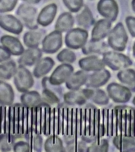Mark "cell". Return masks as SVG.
I'll return each instance as SVG.
<instances>
[{
  "label": "cell",
  "mask_w": 135,
  "mask_h": 152,
  "mask_svg": "<svg viewBox=\"0 0 135 152\" xmlns=\"http://www.w3.org/2000/svg\"><path fill=\"white\" fill-rule=\"evenodd\" d=\"M14 84L18 91L23 93L29 91L35 84L32 74L25 66L19 65L14 76Z\"/></svg>",
  "instance_id": "1"
},
{
  "label": "cell",
  "mask_w": 135,
  "mask_h": 152,
  "mask_svg": "<svg viewBox=\"0 0 135 152\" xmlns=\"http://www.w3.org/2000/svg\"><path fill=\"white\" fill-rule=\"evenodd\" d=\"M128 39V37L123 24L119 22L110 32L108 42L114 50L121 52L125 49Z\"/></svg>",
  "instance_id": "2"
},
{
  "label": "cell",
  "mask_w": 135,
  "mask_h": 152,
  "mask_svg": "<svg viewBox=\"0 0 135 152\" xmlns=\"http://www.w3.org/2000/svg\"><path fill=\"white\" fill-rule=\"evenodd\" d=\"M104 64L114 71L128 67L132 61L128 57L122 53L112 51L105 52L103 54Z\"/></svg>",
  "instance_id": "3"
},
{
  "label": "cell",
  "mask_w": 135,
  "mask_h": 152,
  "mask_svg": "<svg viewBox=\"0 0 135 152\" xmlns=\"http://www.w3.org/2000/svg\"><path fill=\"white\" fill-rule=\"evenodd\" d=\"M88 37V32L85 29L75 28L71 30L65 37V43L67 47L73 49H78L83 47Z\"/></svg>",
  "instance_id": "4"
},
{
  "label": "cell",
  "mask_w": 135,
  "mask_h": 152,
  "mask_svg": "<svg viewBox=\"0 0 135 152\" xmlns=\"http://www.w3.org/2000/svg\"><path fill=\"white\" fill-rule=\"evenodd\" d=\"M61 32L55 30L50 33L44 39L42 42V50L46 53H56L62 46Z\"/></svg>",
  "instance_id": "5"
},
{
  "label": "cell",
  "mask_w": 135,
  "mask_h": 152,
  "mask_svg": "<svg viewBox=\"0 0 135 152\" xmlns=\"http://www.w3.org/2000/svg\"><path fill=\"white\" fill-rule=\"evenodd\" d=\"M99 14L110 21L117 20L119 13V8L115 0H100L97 5Z\"/></svg>",
  "instance_id": "6"
},
{
  "label": "cell",
  "mask_w": 135,
  "mask_h": 152,
  "mask_svg": "<svg viewBox=\"0 0 135 152\" xmlns=\"http://www.w3.org/2000/svg\"><path fill=\"white\" fill-rule=\"evenodd\" d=\"M37 10L35 7L27 4L21 5L17 10V15L30 29H36L37 25L36 22Z\"/></svg>",
  "instance_id": "7"
},
{
  "label": "cell",
  "mask_w": 135,
  "mask_h": 152,
  "mask_svg": "<svg viewBox=\"0 0 135 152\" xmlns=\"http://www.w3.org/2000/svg\"><path fill=\"white\" fill-rule=\"evenodd\" d=\"M74 71L73 66L67 64L58 66L48 78L49 83L52 85L58 86L67 81Z\"/></svg>",
  "instance_id": "8"
},
{
  "label": "cell",
  "mask_w": 135,
  "mask_h": 152,
  "mask_svg": "<svg viewBox=\"0 0 135 152\" xmlns=\"http://www.w3.org/2000/svg\"><path fill=\"white\" fill-rule=\"evenodd\" d=\"M21 103L26 107L35 108L40 107H50L42 99V96L36 91H28L21 95Z\"/></svg>",
  "instance_id": "9"
},
{
  "label": "cell",
  "mask_w": 135,
  "mask_h": 152,
  "mask_svg": "<svg viewBox=\"0 0 135 152\" xmlns=\"http://www.w3.org/2000/svg\"><path fill=\"white\" fill-rule=\"evenodd\" d=\"M107 91L110 97L115 102L118 103L127 102L131 96L128 89L115 83L109 84L107 88Z\"/></svg>",
  "instance_id": "10"
},
{
  "label": "cell",
  "mask_w": 135,
  "mask_h": 152,
  "mask_svg": "<svg viewBox=\"0 0 135 152\" xmlns=\"http://www.w3.org/2000/svg\"><path fill=\"white\" fill-rule=\"evenodd\" d=\"M0 26L10 33L19 34L23 31V25L15 17L11 15H0Z\"/></svg>",
  "instance_id": "11"
},
{
  "label": "cell",
  "mask_w": 135,
  "mask_h": 152,
  "mask_svg": "<svg viewBox=\"0 0 135 152\" xmlns=\"http://www.w3.org/2000/svg\"><path fill=\"white\" fill-rule=\"evenodd\" d=\"M18 61L20 65L31 66L36 64L41 59L42 53L41 50L37 48H33L23 52Z\"/></svg>",
  "instance_id": "12"
},
{
  "label": "cell",
  "mask_w": 135,
  "mask_h": 152,
  "mask_svg": "<svg viewBox=\"0 0 135 152\" xmlns=\"http://www.w3.org/2000/svg\"><path fill=\"white\" fill-rule=\"evenodd\" d=\"M111 27V23L107 19L99 20L92 29V39L93 41H100L107 35Z\"/></svg>",
  "instance_id": "13"
},
{
  "label": "cell",
  "mask_w": 135,
  "mask_h": 152,
  "mask_svg": "<svg viewBox=\"0 0 135 152\" xmlns=\"http://www.w3.org/2000/svg\"><path fill=\"white\" fill-rule=\"evenodd\" d=\"M1 43L10 53L15 56L22 55L24 48L20 42L16 38L11 36L4 35L1 39Z\"/></svg>",
  "instance_id": "14"
},
{
  "label": "cell",
  "mask_w": 135,
  "mask_h": 152,
  "mask_svg": "<svg viewBox=\"0 0 135 152\" xmlns=\"http://www.w3.org/2000/svg\"><path fill=\"white\" fill-rule=\"evenodd\" d=\"M15 94L12 87L4 80H0V104L9 107L13 104Z\"/></svg>",
  "instance_id": "15"
},
{
  "label": "cell",
  "mask_w": 135,
  "mask_h": 152,
  "mask_svg": "<svg viewBox=\"0 0 135 152\" xmlns=\"http://www.w3.org/2000/svg\"><path fill=\"white\" fill-rule=\"evenodd\" d=\"M57 6L55 3L46 6L41 10L37 18V22L41 26L45 27L53 22L56 15Z\"/></svg>",
  "instance_id": "16"
},
{
  "label": "cell",
  "mask_w": 135,
  "mask_h": 152,
  "mask_svg": "<svg viewBox=\"0 0 135 152\" xmlns=\"http://www.w3.org/2000/svg\"><path fill=\"white\" fill-rule=\"evenodd\" d=\"M79 64L82 69L87 71H100L105 66L104 61L96 56L82 58L79 60Z\"/></svg>",
  "instance_id": "17"
},
{
  "label": "cell",
  "mask_w": 135,
  "mask_h": 152,
  "mask_svg": "<svg viewBox=\"0 0 135 152\" xmlns=\"http://www.w3.org/2000/svg\"><path fill=\"white\" fill-rule=\"evenodd\" d=\"M54 64V61L50 57H46L40 59L34 68L33 75L37 78L44 77L51 70Z\"/></svg>",
  "instance_id": "18"
},
{
  "label": "cell",
  "mask_w": 135,
  "mask_h": 152,
  "mask_svg": "<svg viewBox=\"0 0 135 152\" xmlns=\"http://www.w3.org/2000/svg\"><path fill=\"white\" fill-rule=\"evenodd\" d=\"M111 77L109 72L106 69L97 71L88 77L86 85L92 87H98L104 85L109 80Z\"/></svg>",
  "instance_id": "19"
},
{
  "label": "cell",
  "mask_w": 135,
  "mask_h": 152,
  "mask_svg": "<svg viewBox=\"0 0 135 152\" xmlns=\"http://www.w3.org/2000/svg\"><path fill=\"white\" fill-rule=\"evenodd\" d=\"M108 49L107 44L104 42L93 41L90 40L86 42L82 47V51L84 54H104Z\"/></svg>",
  "instance_id": "20"
},
{
  "label": "cell",
  "mask_w": 135,
  "mask_h": 152,
  "mask_svg": "<svg viewBox=\"0 0 135 152\" xmlns=\"http://www.w3.org/2000/svg\"><path fill=\"white\" fill-rule=\"evenodd\" d=\"M88 76L86 72L79 71L72 75L66 82L67 87L73 90H77L86 83Z\"/></svg>",
  "instance_id": "21"
},
{
  "label": "cell",
  "mask_w": 135,
  "mask_h": 152,
  "mask_svg": "<svg viewBox=\"0 0 135 152\" xmlns=\"http://www.w3.org/2000/svg\"><path fill=\"white\" fill-rule=\"evenodd\" d=\"M74 21V18L70 13H63L57 20L55 29L61 32H67L73 27Z\"/></svg>",
  "instance_id": "22"
},
{
  "label": "cell",
  "mask_w": 135,
  "mask_h": 152,
  "mask_svg": "<svg viewBox=\"0 0 135 152\" xmlns=\"http://www.w3.org/2000/svg\"><path fill=\"white\" fill-rule=\"evenodd\" d=\"M14 61H9L0 65V80H9L14 77L17 69Z\"/></svg>",
  "instance_id": "23"
},
{
  "label": "cell",
  "mask_w": 135,
  "mask_h": 152,
  "mask_svg": "<svg viewBox=\"0 0 135 152\" xmlns=\"http://www.w3.org/2000/svg\"><path fill=\"white\" fill-rule=\"evenodd\" d=\"M76 19L78 24L85 28H89L94 23L93 14L87 7H85L81 12L77 15Z\"/></svg>",
  "instance_id": "24"
},
{
  "label": "cell",
  "mask_w": 135,
  "mask_h": 152,
  "mask_svg": "<svg viewBox=\"0 0 135 152\" xmlns=\"http://www.w3.org/2000/svg\"><path fill=\"white\" fill-rule=\"evenodd\" d=\"M42 37L40 32H28L23 36V42L26 46L30 48H36L39 44Z\"/></svg>",
  "instance_id": "25"
},
{
  "label": "cell",
  "mask_w": 135,
  "mask_h": 152,
  "mask_svg": "<svg viewBox=\"0 0 135 152\" xmlns=\"http://www.w3.org/2000/svg\"><path fill=\"white\" fill-rule=\"evenodd\" d=\"M44 148L45 151L48 152L62 151L63 147L62 141L57 136L53 140V135H50L45 142Z\"/></svg>",
  "instance_id": "26"
},
{
  "label": "cell",
  "mask_w": 135,
  "mask_h": 152,
  "mask_svg": "<svg viewBox=\"0 0 135 152\" xmlns=\"http://www.w3.org/2000/svg\"><path fill=\"white\" fill-rule=\"evenodd\" d=\"M86 99L82 91H71L66 94L64 96L65 102L70 104L82 105L86 103Z\"/></svg>",
  "instance_id": "27"
},
{
  "label": "cell",
  "mask_w": 135,
  "mask_h": 152,
  "mask_svg": "<svg viewBox=\"0 0 135 152\" xmlns=\"http://www.w3.org/2000/svg\"><path fill=\"white\" fill-rule=\"evenodd\" d=\"M119 80L124 84H127L132 88H135V71L128 69L120 71L117 75Z\"/></svg>",
  "instance_id": "28"
},
{
  "label": "cell",
  "mask_w": 135,
  "mask_h": 152,
  "mask_svg": "<svg viewBox=\"0 0 135 152\" xmlns=\"http://www.w3.org/2000/svg\"><path fill=\"white\" fill-rule=\"evenodd\" d=\"M57 58L61 62L72 63L75 61L76 56L75 53L71 50L65 49L58 54Z\"/></svg>",
  "instance_id": "29"
},
{
  "label": "cell",
  "mask_w": 135,
  "mask_h": 152,
  "mask_svg": "<svg viewBox=\"0 0 135 152\" xmlns=\"http://www.w3.org/2000/svg\"><path fill=\"white\" fill-rule=\"evenodd\" d=\"M135 141L134 137L124 135L122 136L121 151H135Z\"/></svg>",
  "instance_id": "30"
},
{
  "label": "cell",
  "mask_w": 135,
  "mask_h": 152,
  "mask_svg": "<svg viewBox=\"0 0 135 152\" xmlns=\"http://www.w3.org/2000/svg\"><path fill=\"white\" fill-rule=\"evenodd\" d=\"M41 96L44 102L49 105L57 104L60 102V99L55 93L48 88H43Z\"/></svg>",
  "instance_id": "31"
},
{
  "label": "cell",
  "mask_w": 135,
  "mask_h": 152,
  "mask_svg": "<svg viewBox=\"0 0 135 152\" xmlns=\"http://www.w3.org/2000/svg\"><path fill=\"white\" fill-rule=\"evenodd\" d=\"M92 100L97 104L105 105L108 103V98L105 93L101 90H93L91 97Z\"/></svg>",
  "instance_id": "32"
},
{
  "label": "cell",
  "mask_w": 135,
  "mask_h": 152,
  "mask_svg": "<svg viewBox=\"0 0 135 152\" xmlns=\"http://www.w3.org/2000/svg\"><path fill=\"white\" fill-rule=\"evenodd\" d=\"M65 5L72 12H77L83 5V0H63Z\"/></svg>",
  "instance_id": "33"
},
{
  "label": "cell",
  "mask_w": 135,
  "mask_h": 152,
  "mask_svg": "<svg viewBox=\"0 0 135 152\" xmlns=\"http://www.w3.org/2000/svg\"><path fill=\"white\" fill-rule=\"evenodd\" d=\"M18 0H0V12L12 11L17 4Z\"/></svg>",
  "instance_id": "34"
},
{
  "label": "cell",
  "mask_w": 135,
  "mask_h": 152,
  "mask_svg": "<svg viewBox=\"0 0 135 152\" xmlns=\"http://www.w3.org/2000/svg\"><path fill=\"white\" fill-rule=\"evenodd\" d=\"M13 144L9 141L8 134H0V151L2 152L10 151L12 150Z\"/></svg>",
  "instance_id": "35"
},
{
  "label": "cell",
  "mask_w": 135,
  "mask_h": 152,
  "mask_svg": "<svg viewBox=\"0 0 135 152\" xmlns=\"http://www.w3.org/2000/svg\"><path fill=\"white\" fill-rule=\"evenodd\" d=\"M12 150L15 152H31L30 144L26 141L15 142L13 145Z\"/></svg>",
  "instance_id": "36"
},
{
  "label": "cell",
  "mask_w": 135,
  "mask_h": 152,
  "mask_svg": "<svg viewBox=\"0 0 135 152\" xmlns=\"http://www.w3.org/2000/svg\"><path fill=\"white\" fill-rule=\"evenodd\" d=\"M99 145L97 142H95L89 148V152H106L108 149V144L106 140H102Z\"/></svg>",
  "instance_id": "37"
},
{
  "label": "cell",
  "mask_w": 135,
  "mask_h": 152,
  "mask_svg": "<svg viewBox=\"0 0 135 152\" xmlns=\"http://www.w3.org/2000/svg\"><path fill=\"white\" fill-rule=\"evenodd\" d=\"M43 139L40 134H34L33 138L32 150L39 152L42 151Z\"/></svg>",
  "instance_id": "38"
},
{
  "label": "cell",
  "mask_w": 135,
  "mask_h": 152,
  "mask_svg": "<svg viewBox=\"0 0 135 152\" xmlns=\"http://www.w3.org/2000/svg\"><path fill=\"white\" fill-rule=\"evenodd\" d=\"M127 27L131 36L135 37V18L132 16H128L126 19Z\"/></svg>",
  "instance_id": "39"
},
{
  "label": "cell",
  "mask_w": 135,
  "mask_h": 152,
  "mask_svg": "<svg viewBox=\"0 0 135 152\" xmlns=\"http://www.w3.org/2000/svg\"><path fill=\"white\" fill-rule=\"evenodd\" d=\"M10 56V52L5 48L0 46V63L9 60Z\"/></svg>",
  "instance_id": "40"
},
{
  "label": "cell",
  "mask_w": 135,
  "mask_h": 152,
  "mask_svg": "<svg viewBox=\"0 0 135 152\" xmlns=\"http://www.w3.org/2000/svg\"><path fill=\"white\" fill-rule=\"evenodd\" d=\"M122 138V135H117L113 140L114 143L115 145L118 149L120 150V151L121 149Z\"/></svg>",
  "instance_id": "41"
},
{
  "label": "cell",
  "mask_w": 135,
  "mask_h": 152,
  "mask_svg": "<svg viewBox=\"0 0 135 152\" xmlns=\"http://www.w3.org/2000/svg\"><path fill=\"white\" fill-rule=\"evenodd\" d=\"M77 147L79 148V151H85V150L86 149V145L84 142H79V145L77 146Z\"/></svg>",
  "instance_id": "42"
},
{
  "label": "cell",
  "mask_w": 135,
  "mask_h": 152,
  "mask_svg": "<svg viewBox=\"0 0 135 152\" xmlns=\"http://www.w3.org/2000/svg\"><path fill=\"white\" fill-rule=\"evenodd\" d=\"M23 1H25L26 2L30 4H38L41 1V0H23Z\"/></svg>",
  "instance_id": "43"
},
{
  "label": "cell",
  "mask_w": 135,
  "mask_h": 152,
  "mask_svg": "<svg viewBox=\"0 0 135 152\" xmlns=\"http://www.w3.org/2000/svg\"><path fill=\"white\" fill-rule=\"evenodd\" d=\"M131 6H132L133 9L134 11H135V0H133L131 2Z\"/></svg>",
  "instance_id": "44"
},
{
  "label": "cell",
  "mask_w": 135,
  "mask_h": 152,
  "mask_svg": "<svg viewBox=\"0 0 135 152\" xmlns=\"http://www.w3.org/2000/svg\"><path fill=\"white\" fill-rule=\"evenodd\" d=\"M0 105H1V104H0Z\"/></svg>",
  "instance_id": "45"
}]
</instances>
